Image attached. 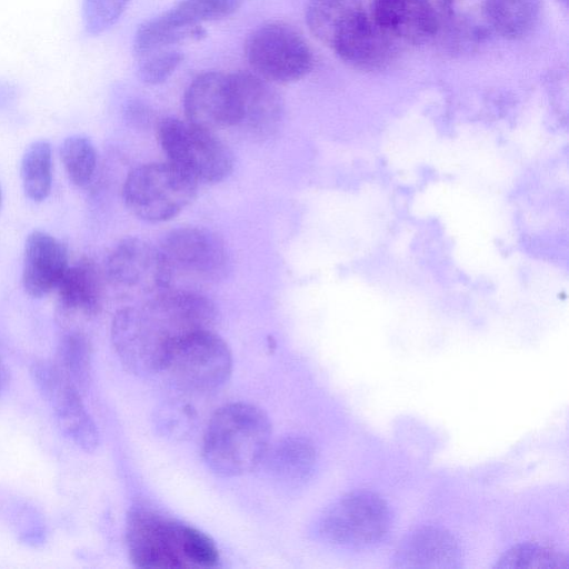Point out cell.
<instances>
[{
	"label": "cell",
	"instance_id": "6da1fadb",
	"mask_svg": "<svg viewBox=\"0 0 569 569\" xmlns=\"http://www.w3.org/2000/svg\"><path fill=\"white\" fill-rule=\"evenodd\" d=\"M216 318V306L208 297L193 289H168L118 310L111 321V343L128 371L160 373L176 343L212 329Z\"/></svg>",
	"mask_w": 569,
	"mask_h": 569
},
{
	"label": "cell",
	"instance_id": "7a4b0ae2",
	"mask_svg": "<svg viewBox=\"0 0 569 569\" xmlns=\"http://www.w3.org/2000/svg\"><path fill=\"white\" fill-rule=\"evenodd\" d=\"M126 542L130 560L141 568H210L220 560L208 535L147 507L129 512Z\"/></svg>",
	"mask_w": 569,
	"mask_h": 569
},
{
	"label": "cell",
	"instance_id": "3957f363",
	"mask_svg": "<svg viewBox=\"0 0 569 569\" xmlns=\"http://www.w3.org/2000/svg\"><path fill=\"white\" fill-rule=\"evenodd\" d=\"M270 443L271 423L264 411L251 403L232 402L211 417L202 456L213 472L237 477L261 466Z\"/></svg>",
	"mask_w": 569,
	"mask_h": 569
},
{
	"label": "cell",
	"instance_id": "277c9868",
	"mask_svg": "<svg viewBox=\"0 0 569 569\" xmlns=\"http://www.w3.org/2000/svg\"><path fill=\"white\" fill-rule=\"evenodd\" d=\"M198 182L171 162L146 163L132 169L123 183L126 207L136 217L167 221L194 198Z\"/></svg>",
	"mask_w": 569,
	"mask_h": 569
},
{
	"label": "cell",
	"instance_id": "5b68a950",
	"mask_svg": "<svg viewBox=\"0 0 569 569\" xmlns=\"http://www.w3.org/2000/svg\"><path fill=\"white\" fill-rule=\"evenodd\" d=\"M232 371L227 342L212 329L182 338L168 355L160 373L183 392L206 395L221 388Z\"/></svg>",
	"mask_w": 569,
	"mask_h": 569
},
{
	"label": "cell",
	"instance_id": "8992f818",
	"mask_svg": "<svg viewBox=\"0 0 569 569\" xmlns=\"http://www.w3.org/2000/svg\"><path fill=\"white\" fill-rule=\"evenodd\" d=\"M157 134L169 162L198 183L220 182L233 169L232 152L211 130L168 117L158 123Z\"/></svg>",
	"mask_w": 569,
	"mask_h": 569
},
{
	"label": "cell",
	"instance_id": "52a82bcc",
	"mask_svg": "<svg viewBox=\"0 0 569 569\" xmlns=\"http://www.w3.org/2000/svg\"><path fill=\"white\" fill-rule=\"evenodd\" d=\"M170 289L179 283H211L227 272L229 257L222 239L202 227H180L169 231L158 246Z\"/></svg>",
	"mask_w": 569,
	"mask_h": 569
},
{
	"label": "cell",
	"instance_id": "ba28073f",
	"mask_svg": "<svg viewBox=\"0 0 569 569\" xmlns=\"http://www.w3.org/2000/svg\"><path fill=\"white\" fill-rule=\"evenodd\" d=\"M391 527V512L376 492H349L321 515L317 531L325 541L345 548L362 549L381 542Z\"/></svg>",
	"mask_w": 569,
	"mask_h": 569
},
{
	"label": "cell",
	"instance_id": "9c48e42d",
	"mask_svg": "<svg viewBox=\"0 0 569 569\" xmlns=\"http://www.w3.org/2000/svg\"><path fill=\"white\" fill-rule=\"evenodd\" d=\"M251 70L271 83H291L313 67V54L303 36L291 24L272 21L254 29L244 42Z\"/></svg>",
	"mask_w": 569,
	"mask_h": 569
},
{
	"label": "cell",
	"instance_id": "30bf717a",
	"mask_svg": "<svg viewBox=\"0 0 569 569\" xmlns=\"http://www.w3.org/2000/svg\"><path fill=\"white\" fill-rule=\"evenodd\" d=\"M31 376L51 406L61 431L83 451H94L99 446V432L74 382L56 361H36Z\"/></svg>",
	"mask_w": 569,
	"mask_h": 569
},
{
	"label": "cell",
	"instance_id": "8fae6325",
	"mask_svg": "<svg viewBox=\"0 0 569 569\" xmlns=\"http://www.w3.org/2000/svg\"><path fill=\"white\" fill-rule=\"evenodd\" d=\"M106 277L118 290L148 298L170 289L158 247L139 237L123 238L112 248Z\"/></svg>",
	"mask_w": 569,
	"mask_h": 569
},
{
	"label": "cell",
	"instance_id": "7c38bea8",
	"mask_svg": "<svg viewBox=\"0 0 569 569\" xmlns=\"http://www.w3.org/2000/svg\"><path fill=\"white\" fill-rule=\"evenodd\" d=\"M183 110L189 122L211 131L236 127L238 107L231 73L198 74L184 92Z\"/></svg>",
	"mask_w": 569,
	"mask_h": 569
},
{
	"label": "cell",
	"instance_id": "4fadbf2b",
	"mask_svg": "<svg viewBox=\"0 0 569 569\" xmlns=\"http://www.w3.org/2000/svg\"><path fill=\"white\" fill-rule=\"evenodd\" d=\"M238 107V124L250 133L267 136L283 117V100L271 82L253 71L231 73Z\"/></svg>",
	"mask_w": 569,
	"mask_h": 569
},
{
	"label": "cell",
	"instance_id": "5bb4252c",
	"mask_svg": "<svg viewBox=\"0 0 569 569\" xmlns=\"http://www.w3.org/2000/svg\"><path fill=\"white\" fill-rule=\"evenodd\" d=\"M21 282L33 298H42L57 289L68 264L66 246L56 237L33 230L23 248Z\"/></svg>",
	"mask_w": 569,
	"mask_h": 569
},
{
	"label": "cell",
	"instance_id": "9a60e30c",
	"mask_svg": "<svg viewBox=\"0 0 569 569\" xmlns=\"http://www.w3.org/2000/svg\"><path fill=\"white\" fill-rule=\"evenodd\" d=\"M57 316L61 323L72 326L79 319L96 316L102 306V276L90 258L69 266L57 287Z\"/></svg>",
	"mask_w": 569,
	"mask_h": 569
},
{
	"label": "cell",
	"instance_id": "2e32d148",
	"mask_svg": "<svg viewBox=\"0 0 569 569\" xmlns=\"http://www.w3.org/2000/svg\"><path fill=\"white\" fill-rule=\"evenodd\" d=\"M461 549L448 530L425 526L408 533L399 542L391 558L395 568H457Z\"/></svg>",
	"mask_w": 569,
	"mask_h": 569
},
{
	"label": "cell",
	"instance_id": "e0dca14e",
	"mask_svg": "<svg viewBox=\"0 0 569 569\" xmlns=\"http://www.w3.org/2000/svg\"><path fill=\"white\" fill-rule=\"evenodd\" d=\"M371 18L395 40L405 42L428 41L438 29L430 0H373Z\"/></svg>",
	"mask_w": 569,
	"mask_h": 569
},
{
	"label": "cell",
	"instance_id": "ac0fdd59",
	"mask_svg": "<svg viewBox=\"0 0 569 569\" xmlns=\"http://www.w3.org/2000/svg\"><path fill=\"white\" fill-rule=\"evenodd\" d=\"M335 53L359 70L382 69L396 53V40L367 14L333 47Z\"/></svg>",
	"mask_w": 569,
	"mask_h": 569
},
{
	"label": "cell",
	"instance_id": "d6986e66",
	"mask_svg": "<svg viewBox=\"0 0 569 569\" xmlns=\"http://www.w3.org/2000/svg\"><path fill=\"white\" fill-rule=\"evenodd\" d=\"M317 451L303 436L288 435L269 445L262 465L269 477L286 487H299L313 473Z\"/></svg>",
	"mask_w": 569,
	"mask_h": 569
},
{
	"label": "cell",
	"instance_id": "ffe728a7",
	"mask_svg": "<svg viewBox=\"0 0 569 569\" xmlns=\"http://www.w3.org/2000/svg\"><path fill=\"white\" fill-rule=\"evenodd\" d=\"M366 14L361 0H310L306 23L321 43L332 49Z\"/></svg>",
	"mask_w": 569,
	"mask_h": 569
},
{
	"label": "cell",
	"instance_id": "44dd1931",
	"mask_svg": "<svg viewBox=\"0 0 569 569\" xmlns=\"http://www.w3.org/2000/svg\"><path fill=\"white\" fill-rule=\"evenodd\" d=\"M541 8V0H486L483 11L498 34L520 39L536 27Z\"/></svg>",
	"mask_w": 569,
	"mask_h": 569
},
{
	"label": "cell",
	"instance_id": "7402d4cb",
	"mask_svg": "<svg viewBox=\"0 0 569 569\" xmlns=\"http://www.w3.org/2000/svg\"><path fill=\"white\" fill-rule=\"evenodd\" d=\"M204 36L206 31L200 24H183L166 11L139 26L133 39V51L140 58L183 41L199 40Z\"/></svg>",
	"mask_w": 569,
	"mask_h": 569
},
{
	"label": "cell",
	"instance_id": "603a6c76",
	"mask_svg": "<svg viewBox=\"0 0 569 569\" xmlns=\"http://www.w3.org/2000/svg\"><path fill=\"white\" fill-rule=\"evenodd\" d=\"M20 176L24 194L33 202L48 198L52 188V151L46 140H37L26 149Z\"/></svg>",
	"mask_w": 569,
	"mask_h": 569
},
{
	"label": "cell",
	"instance_id": "cb8c5ba5",
	"mask_svg": "<svg viewBox=\"0 0 569 569\" xmlns=\"http://www.w3.org/2000/svg\"><path fill=\"white\" fill-rule=\"evenodd\" d=\"M91 345L88 337L79 330L70 329L58 345V366L79 388H84L91 379Z\"/></svg>",
	"mask_w": 569,
	"mask_h": 569
},
{
	"label": "cell",
	"instance_id": "d4e9b609",
	"mask_svg": "<svg viewBox=\"0 0 569 569\" xmlns=\"http://www.w3.org/2000/svg\"><path fill=\"white\" fill-rule=\"evenodd\" d=\"M499 569H568V557L551 547L526 542L508 549L493 566Z\"/></svg>",
	"mask_w": 569,
	"mask_h": 569
},
{
	"label": "cell",
	"instance_id": "484cf974",
	"mask_svg": "<svg viewBox=\"0 0 569 569\" xmlns=\"http://www.w3.org/2000/svg\"><path fill=\"white\" fill-rule=\"evenodd\" d=\"M60 158L69 180L78 186H87L97 168V150L92 141L82 134L66 138L60 148Z\"/></svg>",
	"mask_w": 569,
	"mask_h": 569
},
{
	"label": "cell",
	"instance_id": "4316f807",
	"mask_svg": "<svg viewBox=\"0 0 569 569\" xmlns=\"http://www.w3.org/2000/svg\"><path fill=\"white\" fill-rule=\"evenodd\" d=\"M243 0H179L168 12L183 24L226 18L236 12Z\"/></svg>",
	"mask_w": 569,
	"mask_h": 569
},
{
	"label": "cell",
	"instance_id": "83f0119b",
	"mask_svg": "<svg viewBox=\"0 0 569 569\" xmlns=\"http://www.w3.org/2000/svg\"><path fill=\"white\" fill-rule=\"evenodd\" d=\"M130 0H82L81 18L84 31L98 36L120 19Z\"/></svg>",
	"mask_w": 569,
	"mask_h": 569
},
{
	"label": "cell",
	"instance_id": "f1b7e54d",
	"mask_svg": "<svg viewBox=\"0 0 569 569\" xmlns=\"http://www.w3.org/2000/svg\"><path fill=\"white\" fill-rule=\"evenodd\" d=\"M183 60V53L177 49L163 48L140 57L138 76L147 84L166 81Z\"/></svg>",
	"mask_w": 569,
	"mask_h": 569
},
{
	"label": "cell",
	"instance_id": "f546056e",
	"mask_svg": "<svg viewBox=\"0 0 569 569\" xmlns=\"http://www.w3.org/2000/svg\"><path fill=\"white\" fill-rule=\"evenodd\" d=\"M124 114L127 120L136 126L149 123L152 117L151 110L138 100L130 101L127 104Z\"/></svg>",
	"mask_w": 569,
	"mask_h": 569
},
{
	"label": "cell",
	"instance_id": "4dcf8cb0",
	"mask_svg": "<svg viewBox=\"0 0 569 569\" xmlns=\"http://www.w3.org/2000/svg\"><path fill=\"white\" fill-rule=\"evenodd\" d=\"M17 94L16 84L9 81H0V107L9 103Z\"/></svg>",
	"mask_w": 569,
	"mask_h": 569
},
{
	"label": "cell",
	"instance_id": "1f68e13d",
	"mask_svg": "<svg viewBox=\"0 0 569 569\" xmlns=\"http://www.w3.org/2000/svg\"><path fill=\"white\" fill-rule=\"evenodd\" d=\"M442 12L451 14L462 0H436Z\"/></svg>",
	"mask_w": 569,
	"mask_h": 569
},
{
	"label": "cell",
	"instance_id": "d6a6232c",
	"mask_svg": "<svg viewBox=\"0 0 569 569\" xmlns=\"http://www.w3.org/2000/svg\"><path fill=\"white\" fill-rule=\"evenodd\" d=\"M9 379V373L6 363L0 353V395L4 390Z\"/></svg>",
	"mask_w": 569,
	"mask_h": 569
},
{
	"label": "cell",
	"instance_id": "836d02e7",
	"mask_svg": "<svg viewBox=\"0 0 569 569\" xmlns=\"http://www.w3.org/2000/svg\"><path fill=\"white\" fill-rule=\"evenodd\" d=\"M0 204H1V190H0Z\"/></svg>",
	"mask_w": 569,
	"mask_h": 569
},
{
	"label": "cell",
	"instance_id": "e575fe53",
	"mask_svg": "<svg viewBox=\"0 0 569 569\" xmlns=\"http://www.w3.org/2000/svg\"><path fill=\"white\" fill-rule=\"evenodd\" d=\"M561 1L567 2V0H561Z\"/></svg>",
	"mask_w": 569,
	"mask_h": 569
}]
</instances>
